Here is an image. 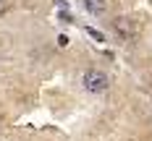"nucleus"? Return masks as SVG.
Wrapping results in <instances>:
<instances>
[{"label": "nucleus", "instance_id": "nucleus-1", "mask_svg": "<svg viewBox=\"0 0 152 141\" xmlns=\"http://www.w3.org/2000/svg\"><path fill=\"white\" fill-rule=\"evenodd\" d=\"M81 84H84V89L92 94H102L110 86V78L102 73V71H97V68H89L87 73H84V78H81Z\"/></svg>", "mask_w": 152, "mask_h": 141}, {"label": "nucleus", "instance_id": "nucleus-2", "mask_svg": "<svg viewBox=\"0 0 152 141\" xmlns=\"http://www.w3.org/2000/svg\"><path fill=\"white\" fill-rule=\"evenodd\" d=\"M84 8L92 16H102L105 13V0H84Z\"/></svg>", "mask_w": 152, "mask_h": 141}, {"label": "nucleus", "instance_id": "nucleus-3", "mask_svg": "<svg viewBox=\"0 0 152 141\" xmlns=\"http://www.w3.org/2000/svg\"><path fill=\"white\" fill-rule=\"evenodd\" d=\"M92 34V37H94V39H97V42H102V39H105V37H102V34H100V31H94V29H87Z\"/></svg>", "mask_w": 152, "mask_h": 141}]
</instances>
